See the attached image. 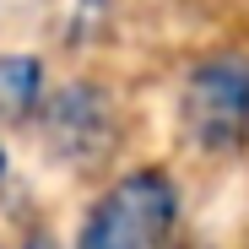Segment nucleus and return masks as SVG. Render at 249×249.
<instances>
[{
	"label": "nucleus",
	"instance_id": "obj_1",
	"mask_svg": "<svg viewBox=\"0 0 249 249\" xmlns=\"http://www.w3.org/2000/svg\"><path fill=\"white\" fill-rule=\"evenodd\" d=\"M179 217V190L162 168H136L124 174L81 228L76 249H162Z\"/></svg>",
	"mask_w": 249,
	"mask_h": 249
},
{
	"label": "nucleus",
	"instance_id": "obj_2",
	"mask_svg": "<svg viewBox=\"0 0 249 249\" xmlns=\"http://www.w3.org/2000/svg\"><path fill=\"white\" fill-rule=\"evenodd\" d=\"M184 130L200 152H238L249 141V54L222 49L190 71Z\"/></svg>",
	"mask_w": 249,
	"mask_h": 249
},
{
	"label": "nucleus",
	"instance_id": "obj_3",
	"mask_svg": "<svg viewBox=\"0 0 249 249\" xmlns=\"http://www.w3.org/2000/svg\"><path fill=\"white\" fill-rule=\"evenodd\" d=\"M44 130L49 146L65 157H98L108 146V103L98 87L87 81H71V87L44 98Z\"/></svg>",
	"mask_w": 249,
	"mask_h": 249
},
{
	"label": "nucleus",
	"instance_id": "obj_4",
	"mask_svg": "<svg viewBox=\"0 0 249 249\" xmlns=\"http://www.w3.org/2000/svg\"><path fill=\"white\" fill-rule=\"evenodd\" d=\"M44 103V65L33 54H6L0 60V119H27Z\"/></svg>",
	"mask_w": 249,
	"mask_h": 249
},
{
	"label": "nucleus",
	"instance_id": "obj_5",
	"mask_svg": "<svg viewBox=\"0 0 249 249\" xmlns=\"http://www.w3.org/2000/svg\"><path fill=\"white\" fill-rule=\"evenodd\" d=\"M27 249H60V244H54L49 233H33V238H27Z\"/></svg>",
	"mask_w": 249,
	"mask_h": 249
},
{
	"label": "nucleus",
	"instance_id": "obj_6",
	"mask_svg": "<svg viewBox=\"0 0 249 249\" xmlns=\"http://www.w3.org/2000/svg\"><path fill=\"white\" fill-rule=\"evenodd\" d=\"M0 179H6V146H0Z\"/></svg>",
	"mask_w": 249,
	"mask_h": 249
}]
</instances>
